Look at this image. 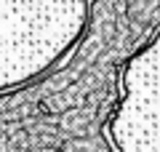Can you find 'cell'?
I'll return each instance as SVG.
<instances>
[{"label":"cell","mask_w":160,"mask_h":152,"mask_svg":"<svg viewBox=\"0 0 160 152\" xmlns=\"http://www.w3.org/2000/svg\"><path fill=\"white\" fill-rule=\"evenodd\" d=\"M43 19L46 16H40V6L35 3V0H0V91L13 88L8 56H6V48H3L6 40H8V48H11V56H13V69H16L19 85L27 83V80H32L35 75H40V69H38V64H35L29 48L24 45L27 40H29V45L35 48V53H38L43 69H48L51 64H56V62H53L51 53L46 51L40 35H43L46 43L51 45L53 56L56 59L62 56V53L56 51V45L51 43V38L40 29Z\"/></svg>","instance_id":"1"}]
</instances>
